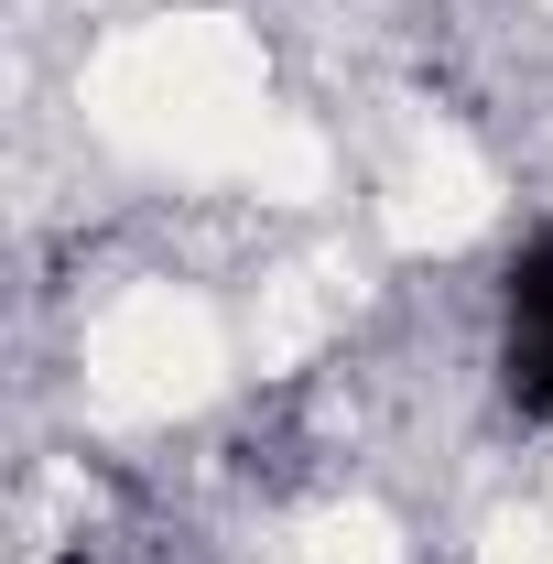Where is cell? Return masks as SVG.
<instances>
[{
	"mask_svg": "<svg viewBox=\"0 0 553 564\" xmlns=\"http://www.w3.org/2000/svg\"><path fill=\"white\" fill-rule=\"evenodd\" d=\"M510 402L553 413V239L510 261Z\"/></svg>",
	"mask_w": 553,
	"mask_h": 564,
	"instance_id": "1",
	"label": "cell"
},
{
	"mask_svg": "<svg viewBox=\"0 0 553 564\" xmlns=\"http://www.w3.org/2000/svg\"><path fill=\"white\" fill-rule=\"evenodd\" d=\"M55 564H87V554H55Z\"/></svg>",
	"mask_w": 553,
	"mask_h": 564,
	"instance_id": "2",
	"label": "cell"
}]
</instances>
